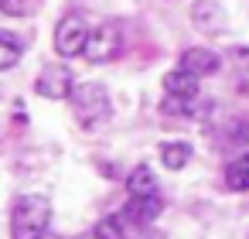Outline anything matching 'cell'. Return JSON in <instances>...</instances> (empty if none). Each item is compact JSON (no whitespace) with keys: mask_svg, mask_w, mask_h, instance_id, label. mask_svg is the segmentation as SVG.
Returning a JSON list of instances; mask_svg holds the SVG:
<instances>
[{"mask_svg":"<svg viewBox=\"0 0 249 239\" xmlns=\"http://www.w3.org/2000/svg\"><path fill=\"white\" fill-rule=\"evenodd\" d=\"M48 222H52V202L45 195H24L11 212V239H45Z\"/></svg>","mask_w":249,"mask_h":239,"instance_id":"cell-1","label":"cell"},{"mask_svg":"<svg viewBox=\"0 0 249 239\" xmlns=\"http://www.w3.org/2000/svg\"><path fill=\"white\" fill-rule=\"evenodd\" d=\"M72 113L82 127H99L109 120L113 113V103L106 96V89L99 82H75L72 89Z\"/></svg>","mask_w":249,"mask_h":239,"instance_id":"cell-2","label":"cell"},{"mask_svg":"<svg viewBox=\"0 0 249 239\" xmlns=\"http://www.w3.org/2000/svg\"><path fill=\"white\" fill-rule=\"evenodd\" d=\"M89 24L82 14H65L55 28V52L62 58H75V55H86V45H89Z\"/></svg>","mask_w":249,"mask_h":239,"instance_id":"cell-3","label":"cell"},{"mask_svg":"<svg viewBox=\"0 0 249 239\" xmlns=\"http://www.w3.org/2000/svg\"><path fill=\"white\" fill-rule=\"evenodd\" d=\"M120 48H123V35H120V28L109 21V24H99V28L89 35L86 58H89L92 65H106V62H113V58L120 55Z\"/></svg>","mask_w":249,"mask_h":239,"instance_id":"cell-4","label":"cell"},{"mask_svg":"<svg viewBox=\"0 0 249 239\" xmlns=\"http://www.w3.org/2000/svg\"><path fill=\"white\" fill-rule=\"evenodd\" d=\"M72 89H75V79H72V72L65 65H45L38 82H35V92L41 99H52V103L72 99Z\"/></svg>","mask_w":249,"mask_h":239,"instance_id":"cell-5","label":"cell"},{"mask_svg":"<svg viewBox=\"0 0 249 239\" xmlns=\"http://www.w3.org/2000/svg\"><path fill=\"white\" fill-rule=\"evenodd\" d=\"M191 24L201 35H225L229 14L222 11L218 0H195V4H191Z\"/></svg>","mask_w":249,"mask_h":239,"instance_id":"cell-6","label":"cell"},{"mask_svg":"<svg viewBox=\"0 0 249 239\" xmlns=\"http://www.w3.org/2000/svg\"><path fill=\"white\" fill-rule=\"evenodd\" d=\"M181 69L198 75V79H205V75L218 72V55L208 52V48H188V52H181Z\"/></svg>","mask_w":249,"mask_h":239,"instance_id":"cell-7","label":"cell"},{"mask_svg":"<svg viewBox=\"0 0 249 239\" xmlns=\"http://www.w3.org/2000/svg\"><path fill=\"white\" fill-rule=\"evenodd\" d=\"M164 96H174V99H195L198 96V75L184 72L181 65L174 72L164 75Z\"/></svg>","mask_w":249,"mask_h":239,"instance_id":"cell-8","label":"cell"},{"mask_svg":"<svg viewBox=\"0 0 249 239\" xmlns=\"http://www.w3.org/2000/svg\"><path fill=\"white\" fill-rule=\"evenodd\" d=\"M164 212V198H160V191L157 195H147V198H130V205H126V219H133L137 225H150L157 215Z\"/></svg>","mask_w":249,"mask_h":239,"instance_id":"cell-9","label":"cell"},{"mask_svg":"<svg viewBox=\"0 0 249 239\" xmlns=\"http://www.w3.org/2000/svg\"><path fill=\"white\" fill-rule=\"evenodd\" d=\"M126 191H130V198H147V195H157V178H154V171L150 167H133L130 171V178H126Z\"/></svg>","mask_w":249,"mask_h":239,"instance_id":"cell-10","label":"cell"},{"mask_svg":"<svg viewBox=\"0 0 249 239\" xmlns=\"http://www.w3.org/2000/svg\"><path fill=\"white\" fill-rule=\"evenodd\" d=\"M188 157H191V147H188L184 140H167V144H160V164H164V167L181 171V167L188 164Z\"/></svg>","mask_w":249,"mask_h":239,"instance_id":"cell-11","label":"cell"},{"mask_svg":"<svg viewBox=\"0 0 249 239\" xmlns=\"http://www.w3.org/2000/svg\"><path fill=\"white\" fill-rule=\"evenodd\" d=\"M225 184H229L232 191H246V188H249V154L235 157V161L225 167Z\"/></svg>","mask_w":249,"mask_h":239,"instance_id":"cell-12","label":"cell"},{"mask_svg":"<svg viewBox=\"0 0 249 239\" xmlns=\"http://www.w3.org/2000/svg\"><path fill=\"white\" fill-rule=\"evenodd\" d=\"M18 58H21V45H18L11 35L0 31V72L14 69V65H18Z\"/></svg>","mask_w":249,"mask_h":239,"instance_id":"cell-13","label":"cell"},{"mask_svg":"<svg viewBox=\"0 0 249 239\" xmlns=\"http://www.w3.org/2000/svg\"><path fill=\"white\" fill-rule=\"evenodd\" d=\"M92 236L96 239H123V222L120 219H103V222H96Z\"/></svg>","mask_w":249,"mask_h":239,"instance_id":"cell-14","label":"cell"},{"mask_svg":"<svg viewBox=\"0 0 249 239\" xmlns=\"http://www.w3.org/2000/svg\"><path fill=\"white\" fill-rule=\"evenodd\" d=\"M0 14H7V18H24V14H28V0H0Z\"/></svg>","mask_w":249,"mask_h":239,"instance_id":"cell-15","label":"cell"},{"mask_svg":"<svg viewBox=\"0 0 249 239\" xmlns=\"http://www.w3.org/2000/svg\"><path fill=\"white\" fill-rule=\"evenodd\" d=\"M232 140H235V144H249V113L232 127Z\"/></svg>","mask_w":249,"mask_h":239,"instance_id":"cell-16","label":"cell"},{"mask_svg":"<svg viewBox=\"0 0 249 239\" xmlns=\"http://www.w3.org/2000/svg\"><path fill=\"white\" fill-rule=\"evenodd\" d=\"M232 58L239 62V69H249V48H242V45H235V48H232Z\"/></svg>","mask_w":249,"mask_h":239,"instance_id":"cell-17","label":"cell"},{"mask_svg":"<svg viewBox=\"0 0 249 239\" xmlns=\"http://www.w3.org/2000/svg\"><path fill=\"white\" fill-rule=\"evenodd\" d=\"M75 239H96V236H92V232H86V236H75Z\"/></svg>","mask_w":249,"mask_h":239,"instance_id":"cell-18","label":"cell"}]
</instances>
